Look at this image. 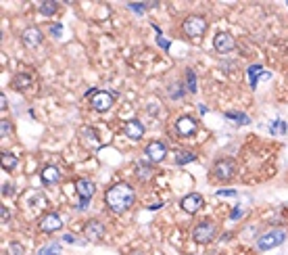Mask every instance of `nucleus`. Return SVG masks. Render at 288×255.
<instances>
[{"mask_svg": "<svg viewBox=\"0 0 288 255\" xmlns=\"http://www.w3.org/2000/svg\"><path fill=\"white\" fill-rule=\"evenodd\" d=\"M105 201H107V205H109L111 211L124 213V211H128L134 205V201H136V193H134V189L130 184L119 182V184L111 186V189L107 191Z\"/></svg>", "mask_w": 288, "mask_h": 255, "instance_id": "obj_1", "label": "nucleus"}, {"mask_svg": "<svg viewBox=\"0 0 288 255\" xmlns=\"http://www.w3.org/2000/svg\"><path fill=\"white\" fill-rule=\"evenodd\" d=\"M182 29L188 38H200L202 33L207 31V19L205 17H200V15H190V17H186L184 19Z\"/></svg>", "mask_w": 288, "mask_h": 255, "instance_id": "obj_2", "label": "nucleus"}, {"mask_svg": "<svg viewBox=\"0 0 288 255\" xmlns=\"http://www.w3.org/2000/svg\"><path fill=\"white\" fill-rule=\"evenodd\" d=\"M236 174V161L234 159H219L215 165H213V176L222 182H228L232 180V176Z\"/></svg>", "mask_w": 288, "mask_h": 255, "instance_id": "obj_3", "label": "nucleus"}, {"mask_svg": "<svg viewBox=\"0 0 288 255\" xmlns=\"http://www.w3.org/2000/svg\"><path fill=\"white\" fill-rule=\"evenodd\" d=\"M284 241H286V232H284V230H272V232L263 234L261 239L257 241V247H259L261 251H265V249H272V247L282 245Z\"/></svg>", "mask_w": 288, "mask_h": 255, "instance_id": "obj_4", "label": "nucleus"}, {"mask_svg": "<svg viewBox=\"0 0 288 255\" xmlns=\"http://www.w3.org/2000/svg\"><path fill=\"white\" fill-rule=\"evenodd\" d=\"M196 132V120L190 115H182L180 120L176 122V134L182 136V138H188Z\"/></svg>", "mask_w": 288, "mask_h": 255, "instance_id": "obj_5", "label": "nucleus"}, {"mask_svg": "<svg viewBox=\"0 0 288 255\" xmlns=\"http://www.w3.org/2000/svg\"><path fill=\"white\" fill-rule=\"evenodd\" d=\"M215 236V224L213 222H202L192 230V239L196 243H209Z\"/></svg>", "mask_w": 288, "mask_h": 255, "instance_id": "obj_6", "label": "nucleus"}, {"mask_svg": "<svg viewBox=\"0 0 288 255\" xmlns=\"http://www.w3.org/2000/svg\"><path fill=\"white\" fill-rule=\"evenodd\" d=\"M213 46H215L217 53H230V50H234L236 42L232 38V33L219 31V33H215V38H213Z\"/></svg>", "mask_w": 288, "mask_h": 255, "instance_id": "obj_7", "label": "nucleus"}, {"mask_svg": "<svg viewBox=\"0 0 288 255\" xmlns=\"http://www.w3.org/2000/svg\"><path fill=\"white\" fill-rule=\"evenodd\" d=\"M113 107V94L111 92H94L92 96V109L94 111H109Z\"/></svg>", "mask_w": 288, "mask_h": 255, "instance_id": "obj_8", "label": "nucleus"}, {"mask_svg": "<svg viewBox=\"0 0 288 255\" xmlns=\"http://www.w3.org/2000/svg\"><path fill=\"white\" fill-rule=\"evenodd\" d=\"M63 228V220L59 213H46L42 220H40V230L42 232H57Z\"/></svg>", "mask_w": 288, "mask_h": 255, "instance_id": "obj_9", "label": "nucleus"}, {"mask_svg": "<svg viewBox=\"0 0 288 255\" xmlns=\"http://www.w3.org/2000/svg\"><path fill=\"white\" fill-rule=\"evenodd\" d=\"M202 207V197L198 193H190L182 199V209L188 211V213H196Z\"/></svg>", "mask_w": 288, "mask_h": 255, "instance_id": "obj_10", "label": "nucleus"}, {"mask_svg": "<svg viewBox=\"0 0 288 255\" xmlns=\"http://www.w3.org/2000/svg\"><path fill=\"white\" fill-rule=\"evenodd\" d=\"M23 44L27 48H36L42 44V31L38 27H27L23 29Z\"/></svg>", "mask_w": 288, "mask_h": 255, "instance_id": "obj_11", "label": "nucleus"}, {"mask_svg": "<svg viewBox=\"0 0 288 255\" xmlns=\"http://www.w3.org/2000/svg\"><path fill=\"white\" fill-rule=\"evenodd\" d=\"M165 155H167V149H165V144L163 142H150L148 147H146V157L150 159V161H163L165 159Z\"/></svg>", "mask_w": 288, "mask_h": 255, "instance_id": "obj_12", "label": "nucleus"}, {"mask_svg": "<svg viewBox=\"0 0 288 255\" xmlns=\"http://www.w3.org/2000/svg\"><path fill=\"white\" fill-rule=\"evenodd\" d=\"M75 191H77V195H79V199H81V201H90L96 189H94V184H92L90 180L79 178V180L75 182Z\"/></svg>", "mask_w": 288, "mask_h": 255, "instance_id": "obj_13", "label": "nucleus"}, {"mask_svg": "<svg viewBox=\"0 0 288 255\" xmlns=\"http://www.w3.org/2000/svg\"><path fill=\"white\" fill-rule=\"evenodd\" d=\"M124 134H128L132 140H140L144 136V126L138 120H130L124 124Z\"/></svg>", "mask_w": 288, "mask_h": 255, "instance_id": "obj_14", "label": "nucleus"}, {"mask_svg": "<svg viewBox=\"0 0 288 255\" xmlns=\"http://www.w3.org/2000/svg\"><path fill=\"white\" fill-rule=\"evenodd\" d=\"M86 236L88 239H94V241H98V239H103V234H105V224L103 222H98V220H90V222L86 224Z\"/></svg>", "mask_w": 288, "mask_h": 255, "instance_id": "obj_15", "label": "nucleus"}, {"mask_svg": "<svg viewBox=\"0 0 288 255\" xmlns=\"http://www.w3.org/2000/svg\"><path fill=\"white\" fill-rule=\"evenodd\" d=\"M40 178H42V182H44V184H55V182L61 178V172H59V167L48 165V167H44V169H42Z\"/></svg>", "mask_w": 288, "mask_h": 255, "instance_id": "obj_16", "label": "nucleus"}, {"mask_svg": "<svg viewBox=\"0 0 288 255\" xmlns=\"http://www.w3.org/2000/svg\"><path fill=\"white\" fill-rule=\"evenodd\" d=\"M29 84H31V76H27V74H19V76H15V78H13V86H15L17 90L27 88Z\"/></svg>", "mask_w": 288, "mask_h": 255, "instance_id": "obj_17", "label": "nucleus"}, {"mask_svg": "<svg viewBox=\"0 0 288 255\" xmlns=\"http://www.w3.org/2000/svg\"><path fill=\"white\" fill-rule=\"evenodd\" d=\"M188 161H194V153L186 151V149L178 151V155H176V163H178V165H184V163H188Z\"/></svg>", "mask_w": 288, "mask_h": 255, "instance_id": "obj_18", "label": "nucleus"}, {"mask_svg": "<svg viewBox=\"0 0 288 255\" xmlns=\"http://www.w3.org/2000/svg\"><path fill=\"white\" fill-rule=\"evenodd\" d=\"M226 117H228V120L230 122H236V124H251V120H249V117L244 115V113H234V111H228L226 113Z\"/></svg>", "mask_w": 288, "mask_h": 255, "instance_id": "obj_19", "label": "nucleus"}, {"mask_svg": "<svg viewBox=\"0 0 288 255\" xmlns=\"http://www.w3.org/2000/svg\"><path fill=\"white\" fill-rule=\"evenodd\" d=\"M40 13H42V15H53V13H57V3H55V0H44V3L40 5Z\"/></svg>", "mask_w": 288, "mask_h": 255, "instance_id": "obj_20", "label": "nucleus"}, {"mask_svg": "<svg viewBox=\"0 0 288 255\" xmlns=\"http://www.w3.org/2000/svg\"><path fill=\"white\" fill-rule=\"evenodd\" d=\"M38 255H61V247H59L57 243L46 245V247H42V249L38 251Z\"/></svg>", "mask_w": 288, "mask_h": 255, "instance_id": "obj_21", "label": "nucleus"}, {"mask_svg": "<svg viewBox=\"0 0 288 255\" xmlns=\"http://www.w3.org/2000/svg\"><path fill=\"white\" fill-rule=\"evenodd\" d=\"M150 174H152V167L148 165V163H138V176H140V180H148L150 178Z\"/></svg>", "mask_w": 288, "mask_h": 255, "instance_id": "obj_22", "label": "nucleus"}, {"mask_svg": "<svg viewBox=\"0 0 288 255\" xmlns=\"http://www.w3.org/2000/svg\"><path fill=\"white\" fill-rule=\"evenodd\" d=\"M186 82H188V84H186V86H188V90H190V92H196V74H194L192 69L186 71Z\"/></svg>", "mask_w": 288, "mask_h": 255, "instance_id": "obj_23", "label": "nucleus"}, {"mask_svg": "<svg viewBox=\"0 0 288 255\" xmlns=\"http://www.w3.org/2000/svg\"><path fill=\"white\" fill-rule=\"evenodd\" d=\"M259 71H261L259 65H251V67H249V76H251V86H253V88L257 86V76H259Z\"/></svg>", "mask_w": 288, "mask_h": 255, "instance_id": "obj_24", "label": "nucleus"}, {"mask_svg": "<svg viewBox=\"0 0 288 255\" xmlns=\"http://www.w3.org/2000/svg\"><path fill=\"white\" fill-rule=\"evenodd\" d=\"M17 165V159L11 155V153H3V167L5 169H13Z\"/></svg>", "mask_w": 288, "mask_h": 255, "instance_id": "obj_25", "label": "nucleus"}, {"mask_svg": "<svg viewBox=\"0 0 288 255\" xmlns=\"http://www.w3.org/2000/svg\"><path fill=\"white\" fill-rule=\"evenodd\" d=\"M0 134H3V136H9V134H11V124H9L7 120L0 122Z\"/></svg>", "mask_w": 288, "mask_h": 255, "instance_id": "obj_26", "label": "nucleus"}, {"mask_svg": "<svg viewBox=\"0 0 288 255\" xmlns=\"http://www.w3.org/2000/svg\"><path fill=\"white\" fill-rule=\"evenodd\" d=\"M9 249H11V255H21V253H23V247H21L19 243H11Z\"/></svg>", "mask_w": 288, "mask_h": 255, "instance_id": "obj_27", "label": "nucleus"}, {"mask_svg": "<svg viewBox=\"0 0 288 255\" xmlns=\"http://www.w3.org/2000/svg\"><path fill=\"white\" fill-rule=\"evenodd\" d=\"M236 191L234 189H222V191H217V197H234Z\"/></svg>", "mask_w": 288, "mask_h": 255, "instance_id": "obj_28", "label": "nucleus"}, {"mask_svg": "<svg viewBox=\"0 0 288 255\" xmlns=\"http://www.w3.org/2000/svg\"><path fill=\"white\" fill-rule=\"evenodd\" d=\"M169 94H172L174 98H180V96H182V90H180V86H174V88H169Z\"/></svg>", "mask_w": 288, "mask_h": 255, "instance_id": "obj_29", "label": "nucleus"}, {"mask_svg": "<svg viewBox=\"0 0 288 255\" xmlns=\"http://www.w3.org/2000/svg\"><path fill=\"white\" fill-rule=\"evenodd\" d=\"M157 42H159V46H161V48H165V50L169 48V42H167L163 36H157Z\"/></svg>", "mask_w": 288, "mask_h": 255, "instance_id": "obj_30", "label": "nucleus"}, {"mask_svg": "<svg viewBox=\"0 0 288 255\" xmlns=\"http://www.w3.org/2000/svg\"><path fill=\"white\" fill-rule=\"evenodd\" d=\"M130 9H132V11H138V13H142L146 7H144V5H130Z\"/></svg>", "mask_w": 288, "mask_h": 255, "instance_id": "obj_31", "label": "nucleus"}, {"mask_svg": "<svg viewBox=\"0 0 288 255\" xmlns=\"http://www.w3.org/2000/svg\"><path fill=\"white\" fill-rule=\"evenodd\" d=\"M0 213H3V222H7V220H9V211H7V207H5V205L0 207Z\"/></svg>", "mask_w": 288, "mask_h": 255, "instance_id": "obj_32", "label": "nucleus"}, {"mask_svg": "<svg viewBox=\"0 0 288 255\" xmlns=\"http://www.w3.org/2000/svg\"><path fill=\"white\" fill-rule=\"evenodd\" d=\"M238 215H240V207H234V211H232V220H238Z\"/></svg>", "mask_w": 288, "mask_h": 255, "instance_id": "obj_33", "label": "nucleus"}, {"mask_svg": "<svg viewBox=\"0 0 288 255\" xmlns=\"http://www.w3.org/2000/svg\"><path fill=\"white\" fill-rule=\"evenodd\" d=\"M53 33L55 36H61V25H53Z\"/></svg>", "mask_w": 288, "mask_h": 255, "instance_id": "obj_34", "label": "nucleus"}, {"mask_svg": "<svg viewBox=\"0 0 288 255\" xmlns=\"http://www.w3.org/2000/svg\"><path fill=\"white\" fill-rule=\"evenodd\" d=\"M3 195H11V186H9V184L3 186Z\"/></svg>", "mask_w": 288, "mask_h": 255, "instance_id": "obj_35", "label": "nucleus"}, {"mask_svg": "<svg viewBox=\"0 0 288 255\" xmlns=\"http://www.w3.org/2000/svg\"><path fill=\"white\" fill-rule=\"evenodd\" d=\"M0 100H3V103H0V107H3V109H5V107H7V96L3 94V96H0Z\"/></svg>", "mask_w": 288, "mask_h": 255, "instance_id": "obj_36", "label": "nucleus"}, {"mask_svg": "<svg viewBox=\"0 0 288 255\" xmlns=\"http://www.w3.org/2000/svg\"><path fill=\"white\" fill-rule=\"evenodd\" d=\"M130 255H144V253H142V251H132Z\"/></svg>", "mask_w": 288, "mask_h": 255, "instance_id": "obj_37", "label": "nucleus"}]
</instances>
